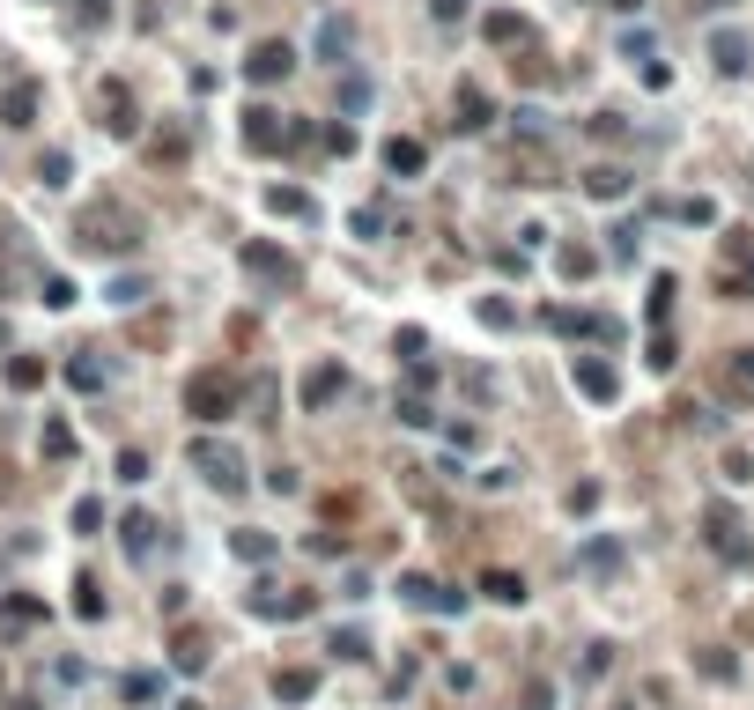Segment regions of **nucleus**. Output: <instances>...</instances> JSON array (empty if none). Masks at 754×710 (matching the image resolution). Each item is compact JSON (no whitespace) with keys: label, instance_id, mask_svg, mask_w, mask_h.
<instances>
[{"label":"nucleus","instance_id":"1","mask_svg":"<svg viewBox=\"0 0 754 710\" xmlns=\"http://www.w3.org/2000/svg\"><path fill=\"white\" fill-rule=\"evenodd\" d=\"M82 245L89 252H134L141 245V222L126 215V208H89L82 215Z\"/></svg>","mask_w":754,"mask_h":710},{"label":"nucleus","instance_id":"2","mask_svg":"<svg viewBox=\"0 0 754 710\" xmlns=\"http://www.w3.org/2000/svg\"><path fill=\"white\" fill-rule=\"evenodd\" d=\"M200 466V481L207 489H222V496H237L244 489V459H237V444H215V437H193V452H185Z\"/></svg>","mask_w":754,"mask_h":710},{"label":"nucleus","instance_id":"3","mask_svg":"<svg viewBox=\"0 0 754 710\" xmlns=\"http://www.w3.org/2000/svg\"><path fill=\"white\" fill-rule=\"evenodd\" d=\"M185 407H193L200 422H222L237 407V378H222V370H193V385H185Z\"/></svg>","mask_w":754,"mask_h":710},{"label":"nucleus","instance_id":"4","mask_svg":"<svg viewBox=\"0 0 754 710\" xmlns=\"http://www.w3.org/2000/svg\"><path fill=\"white\" fill-rule=\"evenodd\" d=\"M289 67H296V45H289V37H259V45H252V60H244V74H252L259 89H267V82H281Z\"/></svg>","mask_w":754,"mask_h":710},{"label":"nucleus","instance_id":"5","mask_svg":"<svg viewBox=\"0 0 754 710\" xmlns=\"http://www.w3.org/2000/svg\"><path fill=\"white\" fill-rule=\"evenodd\" d=\"M244 267H252V274H259V282H281V289H296V282H304V267H296V259H289V252H274V245H259V237H252V245H244Z\"/></svg>","mask_w":754,"mask_h":710},{"label":"nucleus","instance_id":"6","mask_svg":"<svg viewBox=\"0 0 754 710\" xmlns=\"http://www.w3.org/2000/svg\"><path fill=\"white\" fill-rule=\"evenodd\" d=\"M318 600L311 592H281V585H252V614H281V622H304Z\"/></svg>","mask_w":754,"mask_h":710},{"label":"nucleus","instance_id":"7","mask_svg":"<svg viewBox=\"0 0 754 710\" xmlns=\"http://www.w3.org/2000/svg\"><path fill=\"white\" fill-rule=\"evenodd\" d=\"M570 378H577V392H584V400H599V407H607L614 392H621V378H614L607 363H599V355H577V363H570Z\"/></svg>","mask_w":754,"mask_h":710},{"label":"nucleus","instance_id":"8","mask_svg":"<svg viewBox=\"0 0 754 710\" xmlns=\"http://www.w3.org/2000/svg\"><path fill=\"white\" fill-rule=\"evenodd\" d=\"M341 385H348V370L333 363V355H318V363L304 370V407L318 415V407H326V400H333V392H341Z\"/></svg>","mask_w":754,"mask_h":710},{"label":"nucleus","instance_id":"9","mask_svg":"<svg viewBox=\"0 0 754 710\" xmlns=\"http://www.w3.org/2000/svg\"><path fill=\"white\" fill-rule=\"evenodd\" d=\"M281 141H289V134L274 126V111H267V104H252V111H244V148H252V156H274Z\"/></svg>","mask_w":754,"mask_h":710},{"label":"nucleus","instance_id":"10","mask_svg":"<svg viewBox=\"0 0 754 710\" xmlns=\"http://www.w3.org/2000/svg\"><path fill=\"white\" fill-rule=\"evenodd\" d=\"M422 163H429V148H422V141H407V134H392V141H385V171H392V178H422Z\"/></svg>","mask_w":754,"mask_h":710},{"label":"nucleus","instance_id":"11","mask_svg":"<svg viewBox=\"0 0 754 710\" xmlns=\"http://www.w3.org/2000/svg\"><path fill=\"white\" fill-rule=\"evenodd\" d=\"M97 104H104V126H111V134H134V97H126V82H104Z\"/></svg>","mask_w":754,"mask_h":710},{"label":"nucleus","instance_id":"12","mask_svg":"<svg viewBox=\"0 0 754 710\" xmlns=\"http://www.w3.org/2000/svg\"><path fill=\"white\" fill-rule=\"evenodd\" d=\"M710 548H718L725 563H740V555H747V540H740V518H732L725 503H718V511H710Z\"/></svg>","mask_w":754,"mask_h":710},{"label":"nucleus","instance_id":"13","mask_svg":"<svg viewBox=\"0 0 754 710\" xmlns=\"http://www.w3.org/2000/svg\"><path fill=\"white\" fill-rule=\"evenodd\" d=\"M710 60H718V74H747V37L740 30H710Z\"/></svg>","mask_w":754,"mask_h":710},{"label":"nucleus","instance_id":"14","mask_svg":"<svg viewBox=\"0 0 754 710\" xmlns=\"http://www.w3.org/2000/svg\"><path fill=\"white\" fill-rule=\"evenodd\" d=\"M451 111H459V126H466V134H481V126H488V89H481V82H459Z\"/></svg>","mask_w":754,"mask_h":710},{"label":"nucleus","instance_id":"15","mask_svg":"<svg viewBox=\"0 0 754 710\" xmlns=\"http://www.w3.org/2000/svg\"><path fill=\"white\" fill-rule=\"evenodd\" d=\"M584 193L592 200H621L629 193V171H621V163H592V171H584Z\"/></svg>","mask_w":754,"mask_h":710},{"label":"nucleus","instance_id":"16","mask_svg":"<svg viewBox=\"0 0 754 710\" xmlns=\"http://www.w3.org/2000/svg\"><path fill=\"white\" fill-rule=\"evenodd\" d=\"M577 563H584V570H599V577L621 570V540H614V533H592V540L577 548Z\"/></svg>","mask_w":754,"mask_h":710},{"label":"nucleus","instance_id":"17","mask_svg":"<svg viewBox=\"0 0 754 710\" xmlns=\"http://www.w3.org/2000/svg\"><path fill=\"white\" fill-rule=\"evenodd\" d=\"M274 696L281 703H311L318 696V674H311V666H281V674H274Z\"/></svg>","mask_w":754,"mask_h":710},{"label":"nucleus","instance_id":"18","mask_svg":"<svg viewBox=\"0 0 754 710\" xmlns=\"http://www.w3.org/2000/svg\"><path fill=\"white\" fill-rule=\"evenodd\" d=\"M725 392H732V400H754V348H732L725 355Z\"/></svg>","mask_w":754,"mask_h":710},{"label":"nucleus","instance_id":"19","mask_svg":"<svg viewBox=\"0 0 754 710\" xmlns=\"http://www.w3.org/2000/svg\"><path fill=\"white\" fill-rule=\"evenodd\" d=\"M171 666H178V674H200V666H207V637H200V629H178V637H171Z\"/></svg>","mask_w":754,"mask_h":710},{"label":"nucleus","instance_id":"20","mask_svg":"<svg viewBox=\"0 0 754 710\" xmlns=\"http://www.w3.org/2000/svg\"><path fill=\"white\" fill-rule=\"evenodd\" d=\"M548 326L555 333H584V341H607V333H614L607 319H592V311H548Z\"/></svg>","mask_w":754,"mask_h":710},{"label":"nucleus","instance_id":"21","mask_svg":"<svg viewBox=\"0 0 754 710\" xmlns=\"http://www.w3.org/2000/svg\"><path fill=\"white\" fill-rule=\"evenodd\" d=\"M267 208L289 215V222H304L311 215V193H304V185H267Z\"/></svg>","mask_w":754,"mask_h":710},{"label":"nucleus","instance_id":"22","mask_svg":"<svg viewBox=\"0 0 754 710\" xmlns=\"http://www.w3.org/2000/svg\"><path fill=\"white\" fill-rule=\"evenodd\" d=\"M481 592H488L496 607H525V577H511V570H488V577H481Z\"/></svg>","mask_w":754,"mask_h":710},{"label":"nucleus","instance_id":"23","mask_svg":"<svg viewBox=\"0 0 754 710\" xmlns=\"http://www.w3.org/2000/svg\"><path fill=\"white\" fill-rule=\"evenodd\" d=\"M555 267H562V282H584V274H599V252H584V245H562V252H555Z\"/></svg>","mask_w":754,"mask_h":710},{"label":"nucleus","instance_id":"24","mask_svg":"<svg viewBox=\"0 0 754 710\" xmlns=\"http://www.w3.org/2000/svg\"><path fill=\"white\" fill-rule=\"evenodd\" d=\"M119 540H126V555H148V540H156V518H148V511H126Z\"/></svg>","mask_w":754,"mask_h":710},{"label":"nucleus","instance_id":"25","mask_svg":"<svg viewBox=\"0 0 754 710\" xmlns=\"http://www.w3.org/2000/svg\"><path fill=\"white\" fill-rule=\"evenodd\" d=\"M695 666H703L710 681H740V659H732L725 644H710V651H695Z\"/></svg>","mask_w":754,"mask_h":710},{"label":"nucleus","instance_id":"26","mask_svg":"<svg viewBox=\"0 0 754 710\" xmlns=\"http://www.w3.org/2000/svg\"><path fill=\"white\" fill-rule=\"evenodd\" d=\"M67 385H82V392H104V363H97V355H74V363H67Z\"/></svg>","mask_w":754,"mask_h":710},{"label":"nucleus","instance_id":"27","mask_svg":"<svg viewBox=\"0 0 754 710\" xmlns=\"http://www.w3.org/2000/svg\"><path fill=\"white\" fill-rule=\"evenodd\" d=\"M8 385L15 392H37V385H45V363H37V355H15V363H8Z\"/></svg>","mask_w":754,"mask_h":710},{"label":"nucleus","instance_id":"28","mask_svg":"<svg viewBox=\"0 0 754 710\" xmlns=\"http://www.w3.org/2000/svg\"><path fill=\"white\" fill-rule=\"evenodd\" d=\"M237 555H244V563H267V555H274V533L244 526V533H237Z\"/></svg>","mask_w":754,"mask_h":710},{"label":"nucleus","instance_id":"29","mask_svg":"<svg viewBox=\"0 0 754 710\" xmlns=\"http://www.w3.org/2000/svg\"><path fill=\"white\" fill-rule=\"evenodd\" d=\"M318 52L341 67V52H348V23H333V15H326V23H318Z\"/></svg>","mask_w":754,"mask_h":710},{"label":"nucleus","instance_id":"30","mask_svg":"<svg viewBox=\"0 0 754 710\" xmlns=\"http://www.w3.org/2000/svg\"><path fill=\"white\" fill-rule=\"evenodd\" d=\"M0 111H8V126H30V111H37V89L23 82V89H8V104H0Z\"/></svg>","mask_w":754,"mask_h":710},{"label":"nucleus","instance_id":"31","mask_svg":"<svg viewBox=\"0 0 754 710\" xmlns=\"http://www.w3.org/2000/svg\"><path fill=\"white\" fill-rule=\"evenodd\" d=\"M74 614H82V622H97V614H104V592H97V577H82V585H74Z\"/></svg>","mask_w":754,"mask_h":710},{"label":"nucleus","instance_id":"32","mask_svg":"<svg viewBox=\"0 0 754 710\" xmlns=\"http://www.w3.org/2000/svg\"><path fill=\"white\" fill-rule=\"evenodd\" d=\"M488 37H496V45H511V37H525V23H518V15L511 8H496V15H488V23H481Z\"/></svg>","mask_w":754,"mask_h":710},{"label":"nucleus","instance_id":"33","mask_svg":"<svg viewBox=\"0 0 754 710\" xmlns=\"http://www.w3.org/2000/svg\"><path fill=\"white\" fill-rule=\"evenodd\" d=\"M333 651H341V659H370V637L363 629H333Z\"/></svg>","mask_w":754,"mask_h":710},{"label":"nucleus","instance_id":"34","mask_svg":"<svg viewBox=\"0 0 754 710\" xmlns=\"http://www.w3.org/2000/svg\"><path fill=\"white\" fill-rule=\"evenodd\" d=\"M666 215H673V222H718V208H710V200H673Z\"/></svg>","mask_w":754,"mask_h":710},{"label":"nucleus","instance_id":"35","mask_svg":"<svg viewBox=\"0 0 754 710\" xmlns=\"http://www.w3.org/2000/svg\"><path fill=\"white\" fill-rule=\"evenodd\" d=\"M0 622H45V607L37 600H0Z\"/></svg>","mask_w":754,"mask_h":710},{"label":"nucleus","instance_id":"36","mask_svg":"<svg viewBox=\"0 0 754 710\" xmlns=\"http://www.w3.org/2000/svg\"><path fill=\"white\" fill-rule=\"evenodd\" d=\"M45 452H52V459L74 452V429H67V422H45Z\"/></svg>","mask_w":754,"mask_h":710},{"label":"nucleus","instance_id":"37","mask_svg":"<svg viewBox=\"0 0 754 710\" xmlns=\"http://www.w3.org/2000/svg\"><path fill=\"white\" fill-rule=\"evenodd\" d=\"M621 52H629V60H651L658 37H651V30H629V37H621Z\"/></svg>","mask_w":754,"mask_h":710},{"label":"nucleus","instance_id":"38","mask_svg":"<svg viewBox=\"0 0 754 710\" xmlns=\"http://www.w3.org/2000/svg\"><path fill=\"white\" fill-rule=\"evenodd\" d=\"M466 8H474V0H429V15H437V23H466Z\"/></svg>","mask_w":754,"mask_h":710},{"label":"nucleus","instance_id":"39","mask_svg":"<svg viewBox=\"0 0 754 710\" xmlns=\"http://www.w3.org/2000/svg\"><path fill=\"white\" fill-rule=\"evenodd\" d=\"M119 481H148V452H119Z\"/></svg>","mask_w":754,"mask_h":710},{"label":"nucleus","instance_id":"40","mask_svg":"<svg viewBox=\"0 0 754 710\" xmlns=\"http://www.w3.org/2000/svg\"><path fill=\"white\" fill-rule=\"evenodd\" d=\"M267 489H274V496H296L304 481H296V466H274V474H267Z\"/></svg>","mask_w":754,"mask_h":710},{"label":"nucleus","instance_id":"41","mask_svg":"<svg viewBox=\"0 0 754 710\" xmlns=\"http://www.w3.org/2000/svg\"><path fill=\"white\" fill-rule=\"evenodd\" d=\"M37 178H45V185H67V156H60V148H52V156L37 163Z\"/></svg>","mask_w":754,"mask_h":710},{"label":"nucleus","instance_id":"42","mask_svg":"<svg viewBox=\"0 0 754 710\" xmlns=\"http://www.w3.org/2000/svg\"><path fill=\"white\" fill-rule=\"evenodd\" d=\"M45 304H52V311H67V304H74V282H60V274H52V282H45Z\"/></svg>","mask_w":754,"mask_h":710},{"label":"nucleus","instance_id":"43","mask_svg":"<svg viewBox=\"0 0 754 710\" xmlns=\"http://www.w3.org/2000/svg\"><path fill=\"white\" fill-rule=\"evenodd\" d=\"M400 422H407V429H429V422H437V415H429V407H422V400H400Z\"/></svg>","mask_w":754,"mask_h":710},{"label":"nucleus","instance_id":"44","mask_svg":"<svg viewBox=\"0 0 754 710\" xmlns=\"http://www.w3.org/2000/svg\"><path fill=\"white\" fill-rule=\"evenodd\" d=\"M548 703H555V688H548V681H525V710H548Z\"/></svg>","mask_w":754,"mask_h":710},{"label":"nucleus","instance_id":"45","mask_svg":"<svg viewBox=\"0 0 754 710\" xmlns=\"http://www.w3.org/2000/svg\"><path fill=\"white\" fill-rule=\"evenodd\" d=\"M607 8H644V0H607Z\"/></svg>","mask_w":754,"mask_h":710}]
</instances>
